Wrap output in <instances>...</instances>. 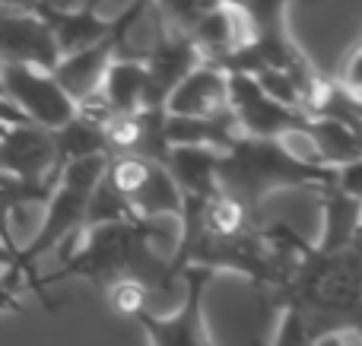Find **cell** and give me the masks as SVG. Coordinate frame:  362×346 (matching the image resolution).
<instances>
[{
    "mask_svg": "<svg viewBox=\"0 0 362 346\" xmlns=\"http://www.w3.org/2000/svg\"><path fill=\"white\" fill-rule=\"evenodd\" d=\"M57 44L51 29L35 10L0 6V67L4 64H35L51 70L57 64Z\"/></svg>",
    "mask_w": 362,
    "mask_h": 346,
    "instance_id": "obj_10",
    "label": "cell"
},
{
    "mask_svg": "<svg viewBox=\"0 0 362 346\" xmlns=\"http://www.w3.org/2000/svg\"><path fill=\"white\" fill-rule=\"evenodd\" d=\"M108 305H112L118 315L134 318L144 305H150V296H146V290L137 283V280L121 277V280H112V283H108Z\"/></svg>",
    "mask_w": 362,
    "mask_h": 346,
    "instance_id": "obj_21",
    "label": "cell"
},
{
    "mask_svg": "<svg viewBox=\"0 0 362 346\" xmlns=\"http://www.w3.org/2000/svg\"><path fill=\"white\" fill-rule=\"evenodd\" d=\"M204 61L200 48L194 44V38L187 32L169 29L150 44V51L144 54V67H146V80H150V93H146V105L150 108H163L165 95L175 89V83L187 70H194Z\"/></svg>",
    "mask_w": 362,
    "mask_h": 346,
    "instance_id": "obj_11",
    "label": "cell"
},
{
    "mask_svg": "<svg viewBox=\"0 0 362 346\" xmlns=\"http://www.w3.org/2000/svg\"><path fill=\"white\" fill-rule=\"evenodd\" d=\"M146 93H150V80H146L144 61H134V57H112L108 61L99 83V95L112 108V114L150 108L146 105Z\"/></svg>",
    "mask_w": 362,
    "mask_h": 346,
    "instance_id": "obj_17",
    "label": "cell"
},
{
    "mask_svg": "<svg viewBox=\"0 0 362 346\" xmlns=\"http://www.w3.org/2000/svg\"><path fill=\"white\" fill-rule=\"evenodd\" d=\"M0 95H4V86H0Z\"/></svg>",
    "mask_w": 362,
    "mask_h": 346,
    "instance_id": "obj_26",
    "label": "cell"
},
{
    "mask_svg": "<svg viewBox=\"0 0 362 346\" xmlns=\"http://www.w3.org/2000/svg\"><path fill=\"white\" fill-rule=\"evenodd\" d=\"M105 162V153H93V156L70 159V162L61 165V175H57L54 188H51L48 201L42 207V222H38L35 235L16 251V267L29 280V286L35 280V273H32L35 261L51 254L54 248H61L64 239H70L74 232L83 229L89 197H93V188L99 184Z\"/></svg>",
    "mask_w": 362,
    "mask_h": 346,
    "instance_id": "obj_3",
    "label": "cell"
},
{
    "mask_svg": "<svg viewBox=\"0 0 362 346\" xmlns=\"http://www.w3.org/2000/svg\"><path fill=\"white\" fill-rule=\"evenodd\" d=\"M187 35H191L194 44L200 48L204 61L219 64L223 57L235 54L245 44H251L255 25H251V19L245 16L235 4L219 0V4H213L206 13H200L197 23L187 29Z\"/></svg>",
    "mask_w": 362,
    "mask_h": 346,
    "instance_id": "obj_13",
    "label": "cell"
},
{
    "mask_svg": "<svg viewBox=\"0 0 362 346\" xmlns=\"http://www.w3.org/2000/svg\"><path fill=\"white\" fill-rule=\"evenodd\" d=\"M4 95L32 121L48 131L61 127L76 114V102L57 86L54 73L35 64H4L0 67Z\"/></svg>",
    "mask_w": 362,
    "mask_h": 346,
    "instance_id": "obj_6",
    "label": "cell"
},
{
    "mask_svg": "<svg viewBox=\"0 0 362 346\" xmlns=\"http://www.w3.org/2000/svg\"><path fill=\"white\" fill-rule=\"evenodd\" d=\"M115 57V32L105 35L102 42L89 44V48L70 51V54H61L57 64L51 67L57 86L70 95L74 102H83L86 95H93L102 83V73H105L108 61Z\"/></svg>",
    "mask_w": 362,
    "mask_h": 346,
    "instance_id": "obj_15",
    "label": "cell"
},
{
    "mask_svg": "<svg viewBox=\"0 0 362 346\" xmlns=\"http://www.w3.org/2000/svg\"><path fill=\"white\" fill-rule=\"evenodd\" d=\"M54 150H57V162H70L80 156H93V153H105V137H102V124L74 114L70 121H64L61 127H54ZM108 156V153H105Z\"/></svg>",
    "mask_w": 362,
    "mask_h": 346,
    "instance_id": "obj_20",
    "label": "cell"
},
{
    "mask_svg": "<svg viewBox=\"0 0 362 346\" xmlns=\"http://www.w3.org/2000/svg\"><path fill=\"white\" fill-rule=\"evenodd\" d=\"M4 133H6V124H4V121H0V137H4Z\"/></svg>",
    "mask_w": 362,
    "mask_h": 346,
    "instance_id": "obj_25",
    "label": "cell"
},
{
    "mask_svg": "<svg viewBox=\"0 0 362 346\" xmlns=\"http://www.w3.org/2000/svg\"><path fill=\"white\" fill-rule=\"evenodd\" d=\"M35 13L45 19L57 44V54L89 48L115 32V19L99 13L86 0H64V4H38Z\"/></svg>",
    "mask_w": 362,
    "mask_h": 346,
    "instance_id": "obj_12",
    "label": "cell"
},
{
    "mask_svg": "<svg viewBox=\"0 0 362 346\" xmlns=\"http://www.w3.org/2000/svg\"><path fill=\"white\" fill-rule=\"evenodd\" d=\"M102 178L127 201L134 216L150 220V216H178L185 194L163 162L140 156H108Z\"/></svg>",
    "mask_w": 362,
    "mask_h": 346,
    "instance_id": "obj_4",
    "label": "cell"
},
{
    "mask_svg": "<svg viewBox=\"0 0 362 346\" xmlns=\"http://www.w3.org/2000/svg\"><path fill=\"white\" fill-rule=\"evenodd\" d=\"M0 172L25 178V181H45L61 175L54 150V133L42 124H13L0 137Z\"/></svg>",
    "mask_w": 362,
    "mask_h": 346,
    "instance_id": "obj_8",
    "label": "cell"
},
{
    "mask_svg": "<svg viewBox=\"0 0 362 346\" xmlns=\"http://www.w3.org/2000/svg\"><path fill=\"white\" fill-rule=\"evenodd\" d=\"M321 191V201H325V229H321L318 239V251H344V248L356 245L359 239V201L362 197L344 194L340 188L327 184Z\"/></svg>",
    "mask_w": 362,
    "mask_h": 346,
    "instance_id": "obj_18",
    "label": "cell"
},
{
    "mask_svg": "<svg viewBox=\"0 0 362 346\" xmlns=\"http://www.w3.org/2000/svg\"><path fill=\"white\" fill-rule=\"evenodd\" d=\"M213 4H219V0H153V6L165 16V23L181 32L191 29L200 13H206Z\"/></svg>",
    "mask_w": 362,
    "mask_h": 346,
    "instance_id": "obj_22",
    "label": "cell"
},
{
    "mask_svg": "<svg viewBox=\"0 0 362 346\" xmlns=\"http://www.w3.org/2000/svg\"><path fill=\"white\" fill-rule=\"evenodd\" d=\"M216 159L219 150H213V146L178 143L169 146L163 165L185 197H206L216 191Z\"/></svg>",
    "mask_w": 362,
    "mask_h": 346,
    "instance_id": "obj_16",
    "label": "cell"
},
{
    "mask_svg": "<svg viewBox=\"0 0 362 346\" xmlns=\"http://www.w3.org/2000/svg\"><path fill=\"white\" fill-rule=\"evenodd\" d=\"M163 108L169 114H197V118L229 108V99H226V70L216 67L213 61H200L197 67L187 70L175 83V89L165 95Z\"/></svg>",
    "mask_w": 362,
    "mask_h": 346,
    "instance_id": "obj_14",
    "label": "cell"
},
{
    "mask_svg": "<svg viewBox=\"0 0 362 346\" xmlns=\"http://www.w3.org/2000/svg\"><path fill=\"white\" fill-rule=\"evenodd\" d=\"M305 133L325 165H344L362 159V131L356 127H346L334 118H308Z\"/></svg>",
    "mask_w": 362,
    "mask_h": 346,
    "instance_id": "obj_19",
    "label": "cell"
},
{
    "mask_svg": "<svg viewBox=\"0 0 362 346\" xmlns=\"http://www.w3.org/2000/svg\"><path fill=\"white\" fill-rule=\"evenodd\" d=\"M337 165H308L296 159L276 137L238 133L216 159V188L238 201L257 222L261 203L274 191L327 188L334 184Z\"/></svg>",
    "mask_w": 362,
    "mask_h": 346,
    "instance_id": "obj_2",
    "label": "cell"
},
{
    "mask_svg": "<svg viewBox=\"0 0 362 346\" xmlns=\"http://www.w3.org/2000/svg\"><path fill=\"white\" fill-rule=\"evenodd\" d=\"M213 273L216 270H210V267L187 264L181 270V290L185 292H181V305L175 315H156L150 305H144L134 315L153 346H210L204 328V290L210 286ZM251 346H261V340Z\"/></svg>",
    "mask_w": 362,
    "mask_h": 346,
    "instance_id": "obj_5",
    "label": "cell"
},
{
    "mask_svg": "<svg viewBox=\"0 0 362 346\" xmlns=\"http://www.w3.org/2000/svg\"><path fill=\"white\" fill-rule=\"evenodd\" d=\"M226 99L238 121V131L251 137H283L289 131H302L308 124V114L299 108H289L283 102L270 99L257 80L242 70L226 73Z\"/></svg>",
    "mask_w": 362,
    "mask_h": 346,
    "instance_id": "obj_7",
    "label": "cell"
},
{
    "mask_svg": "<svg viewBox=\"0 0 362 346\" xmlns=\"http://www.w3.org/2000/svg\"><path fill=\"white\" fill-rule=\"evenodd\" d=\"M108 156H140L153 162H165V108H137L121 112L102 124Z\"/></svg>",
    "mask_w": 362,
    "mask_h": 346,
    "instance_id": "obj_9",
    "label": "cell"
},
{
    "mask_svg": "<svg viewBox=\"0 0 362 346\" xmlns=\"http://www.w3.org/2000/svg\"><path fill=\"white\" fill-rule=\"evenodd\" d=\"M38 4H64V0H0V6H16V10H35Z\"/></svg>",
    "mask_w": 362,
    "mask_h": 346,
    "instance_id": "obj_24",
    "label": "cell"
},
{
    "mask_svg": "<svg viewBox=\"0 0 362 346\" xmlns=\"http://www.w3.org/2000/svg\"><path fill=\"white\" fill-rule=\"evenodd\" d=\"M83 241L61 270L48 273V277H35L32 290L48 302L45 290L57 280L67 277H80V280H93V283L108 286L112 280H137L146 290V296L153 299L156 290H172L175 283H181V270H175L169 254H163L153 241V226L150 220H112V222H95V226L80 229ZM51 305V302H48Z\"/></svg>",
    "mask_w": 362,
    "mask_h": 346,
    "instance_id": "obj_1",
    "label": "cell"
},
{
    "mask_svg": "<svg viewBox=\"0 0 362 346\" xmlns=\"http://www.w3.org/2000/svg\"><path fill=\"white\" fill-rule=\"evenodd\" d=\"M308 346H359V324H344V328H334L327 334L315 337Z\"/></svg>",
    "mask_w": 362,
    "mask_h": 346,
    "instance_id": "obj_23",
    "label": "cell"
}]
</instances>
